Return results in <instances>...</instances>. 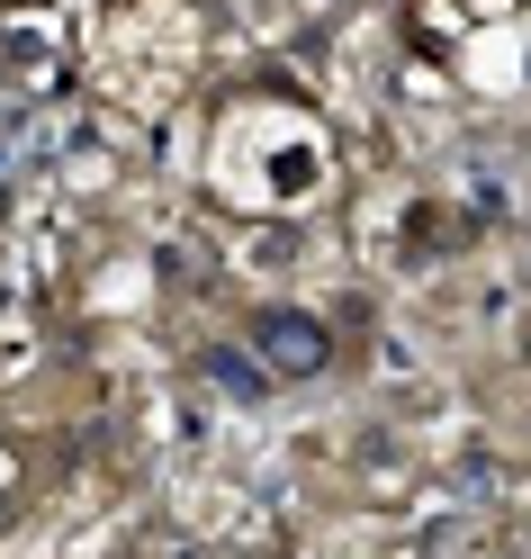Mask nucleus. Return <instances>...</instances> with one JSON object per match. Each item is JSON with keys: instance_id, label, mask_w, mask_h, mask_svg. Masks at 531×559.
Returning <instances> with one entry per match:
<instances>
[{"instance_id": "1", "label": "nucleus", "mask_w": 531, "mask_h": 559, "mask_svg": "<svg viewBox=\"0 0 531 559\" xmlns=\"http://www.w3.org/2000/svg\"><path fill=\"white\" fill-rule=\"evenodd\" d=\"M262 343L279 353V370H289V379L325 361V334H315V325H298V317H262Z\"/></svg>"}, {"instance_id": "2", "label": "nucleus", "mask_w": 531, "mask_h": 559, "mask_svg": "<svg viewBox=\"0 0 531 559\" xmlns=\"http://www.w3.org/2000/svg\"><path fill=\"white\" fill-rule=\"evenodd\" d=\"M207 370H217V379H226V389H234V397H253V389H262V379H253V370H243V353H217V361H207Z\"/></svg>"}]
</instances>
